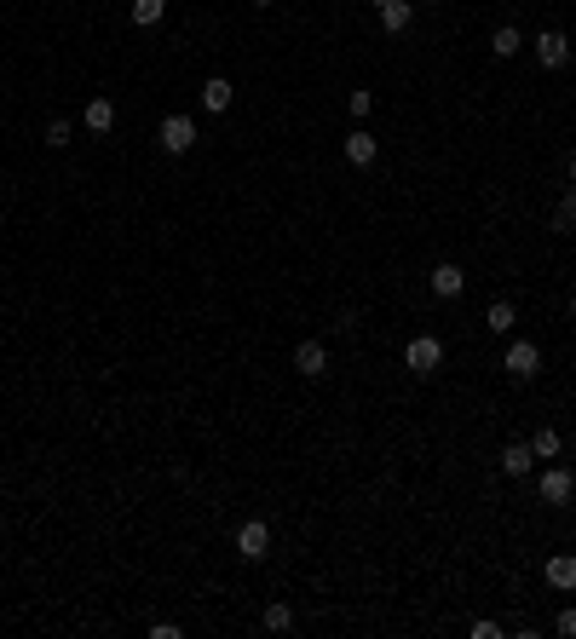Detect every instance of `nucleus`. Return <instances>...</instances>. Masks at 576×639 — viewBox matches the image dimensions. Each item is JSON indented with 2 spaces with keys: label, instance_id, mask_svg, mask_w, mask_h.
Returning a JSON list of instances; mask_svg holds the SVG:
<instances>
[{
  "label": "nucleus",
  "instance_id": "f3484780",
  "mask_svg": "<svg viewBox=\"0 0 576 639\" xmlns=\"http://www.w3.org/2000/svg\"><path fill=\"white\" fill-rule=\"evenodd\" d=\"M162 18H167V0H133V23L138 29H156Z\"/></svg>",
  "mask_w": 576,
  "mask_h": 639
},
{
  "label": "nucleus",
  "instance_id": "6ab92c4d",
  "mask_svg": "<svg viewBox=\"0 0 576 639\" xmlns=\"http://www.w3.org/2000/svg\"><path fill=\"white\" fill-rule=\"evenodd\" d=\"M266 628H271V634H288V628H294V605H288V599H271V605H266Z\"/></svg>",
  "mask_w": 576,
  "mask_h": 639
},
{
  "label": "nucleus",
  "instance_id": "1a4fd4ad",
  "mask_svg": "<svg viewBox=\"0 0 576 639\" xmlns=\"http://www.w3.org/2000/svg\"><path fill=\"white\" fill-rule=\"evenodd\" d=\"M427 283H432V294H439V300H456V294L467 288V271H461V265H432V277H427Z\"/></svg>",
  "mask_w": 576,
  "mask_h": 639
},
{
  "label": "nucleus",
  "instance_id": "bb28decb",
  "mask_svg": "<svg viewBox=\"0 0 576 639\" xmlns=\"http://www.w3.org/2000/svg\"><path fill=\"white\" fill-rule=\"evenodd\" d=\"M248 6H277V0H248Z\"/></svg>",
  "mask_w": 576,
  "mask_h": 639
},
{
  "label": "nucleus",
  "instance_id": "39448f33",
  "mask_svg": "<svg viewBox=\"0 0 576 639\" xmlns=\"http://www.w3.org/2000/svg\"><path fill=\"white\" fill-rule=\"evenodd\" d=\"M531 46H536V64H542V70H565V64H571V41L559 35V29H542Z\"/></svg>",
  "mask_w": 576,
  "mask_h": 639
},
{
  "label": "nucleus",
  "instance_id": "dca6fc26",
  "mask_svg": "<svg viewBox=\"0 0 576 639\" xmlns=\"http://www.w3.org/2000/svg\"><path fill=\"white\" fill-rule=\"evenodd\" d=\"M519 46H524V35H519L513 23H502V29L490 35V52H496V58H519Z\"/></svg>",
  "mask_w": 576,
  "mask_h": 639
},
{
  "label": "nucleus",
  "instance_id": "423d86ee",
  "mask_svg": "<svg viewBox=\"0 0 576 639\" xmlns=\"http://www.w3.org/2000/svg\"><path fill=\"white\" fill-rule=\"evenodd\" d=\"M156 138H162V150H167V155H184V150L196 145V121H191V116H167Z\"/></svg>",
  "mask_w": 576,
  "mask_h": 639
},
{
  "label": "nucleus",
  "instance_id": "9b49d317",
  "mask_svg": "<svg viewBox=\"0 0 576 639\" xmlns=\"http://www.w3.org/2000/svg\"><path fill=\"white\" fill-rule=\"evenodd\" d=\"M531 466H536V449L524 444V438H513V444L502 449V473H507V478H524Z\"/></svg>",
  "mask_w": 576,
  "mask_h": 639
},
{
  "label": "nucleus",
  "instance_id": "20e7f679",
  "mask_svg": "<svg viewBox=\"0 0 576 639\" xmlns=\"http://www.w3.org/2000/svg\"><path fill=\"white\" fill-rule=\"evenodd\" d=\"M536 490H542V502H548V507H565L576 495V473H571V466H548V473L536 478Z\"/></svg>",
  "mask_w": 576,
  "mask_h": 639
},
{
  "label": "nucleus",
  "instance_id": "b1692460",
  "mask_svg": "<svg viewBox=\"0 0 576 639\" xmlns=\"http://www.w3.org/2000/svg\"><path fill=\"white\" fill-rule=\"evenodd\" d=\"M473 639H502V622H490V616H478V622H473Z\"/></svg>",
  "mask_w": 576,
  "mask_h": 639
},
{
  "label": "nucleus",
  "instance_id": "aec40b11",
  "mask_svg": "<svg viewBox=\"0 0 576 639\" xmlns=\"http://www.w3.org/2000/svg\"><path fill=\"white\" fill-rule=\"evenodd\" d=\"M553 225H559V230H571V237H576V184H571L565 196H559V208H553Z\"/></svg>",
  "mask_w": 576,
  "mask_h": 639
},
{
  "label": "nucleus",
  "instance_id": "a211bd4d",
  "mask_svg": "<svg viewBox=\"0 0 576 639\" xmlns=\"http://www.w3.org/2000/svg\"><path fill=\"white\" fill-rule=\"evenodd\" d=\"M531 449H536V461H559V449H565V438H559L553 427H542L536 438H531Z\"/></svg>",
  "mask_w": 576,
  "mask_h": 639
},
{
  "label": "nucleus",
  "instance_id": "4be33fe9",
  "mask_svg": "<svg viewBox=\"0 0 576 639\" xmlns=\"http://www.w3.org/2000/svg\"><path fill=\"white\" fill-rule=\"evenodd\" d=\"M553 634H565V639H576V605H565V611L553 616Z\"/></svg>",
  "mask_w": 576,
  "mask_h": 639
},
{
  "label": "nucleus",
  "instance_id": "f8f14e48",
  "mask_svg": "<svg viewBox=\"0 0 576 639\" xmlns=\"http://www.w3.org/2000/svg\"><path fill=\"white\" fill-rule=\"evenodd\" d=\"M231 99H237V87L225 81V75H213V81H202V110H231Z\"/></svg>",
  "mask_w": 576,
  "mask_h": 639
},
{
  "label": "nucleus",
  "instance_id": "cd10ccee",
  "mask_svg": "<svg viewBox=\"0 0 576 639\" xmlns=\"http://www.w3.org/2000/svg\"><path fill=\"white\" fill-rule=\"evenodd\" d=\"M571 317H576V294H571Z\"/></svg>",
  "mask_w": 576,
  "mask_h": 639
},
{
  "label": "nucleus",
  "instance_id": "6e6552de",
  "mask_svg": "<svg viewBox=\"0 0 576 639\" xmlns=\"http://www.w3.org/2000/svg\"><path fill=\"white\" fill-rule=\"evenodd\" d=\"M542 576H548V587H559V594H576V553H553L542 565Z\"/></svg>",
  "mask_w": 576,
  "mask_h": 639
},
{
  "label": "nucleus",
  "instance_id": "ddd939ff",
  "mask_svg": "<svg viewBox=\"0 0 576 639\" xmlns=\"http://www.w3.org/2000/svg\"><path fill=\"white\" fill-rule=\"evenodd\" d=\"M410 18H415L410 0H381V29H386V35H403V29H410Z\"/></svg>",
  "mask_w": 576,
  "mask_h": 639
},
{
  "label": "nucleus",
  "instance_id": "c85d7f7f",
  "mask_svg": "<svg viewBox=\"0 0 576 639\" xmlns=\"http://www.w3.org/2000/svg\"><path fill=\"white\" fill-rule=\"evenodd\" d=\"M375 6H381V0H375Z\"/></svg>",
  "mask_w": 576,
  "mask_h": 639
},
{
  "label": "nucleus",
  "instance_id": "4468645a",
  "mask_svg": "<svg viewBox=\"0 0 576 639\" xmlns=\"http://www.w3.org/2000/svg\"><path fill=\"white\" fill-rule=\"evenodd\" d=\"M485 329H490V334H513V329H519V311H513V300H496V305L485 311Z\"/></svg>",
  "mask_w": 576,
  "mask_h": 639
},
{
  "label": "nucleus",
  "instance_id": "5701e85b",
  "mask_svg": "<svg viewBox=\"0 0 576 639\" xmlns=\"http://www.w3.org/2000/svg\"><path fill=\"white\" fill-rule=\"evenodd\" d=\"M346 104H352V116H369V110H375V92H364V87H357Z\"/></svg>",
  "mask_w": 576,
  "mask_h": 639
},
{
  "label": "nucleus",
  "instance_id": "f03ea898",
  "mask_svg": "<svg viewBox=\"0 0 576 639\" xmlns=\"http://www.w3.org/2000/svg\"><path fill=\"white\" fill-rule=\"evenodd\" d=\"M237 553L248 559V565H260V559L271 553V524L266 519H242L237 524Z\"/></svg>",
  "mask_w": 576,
  "mask_h": 639
},
{
  "label": "nucleus",
  "instance_id": "393cba45",
  "mask_svg": "<svg viewBox=\"0 0 576 639\" xmlns=\"http://www.w3.org/2000/svg\"><path fill=\"white\" fill-rule=\"evenodd\" d=\"M150 639H179V622H150Z\"/></svg>",
  "mask_w": 576,
  "mask_h": 639
},
{
  "label": "nucleus",
  "instance_id": "9d476101",
  "mask_svg": "<svg viewBox=\"0 0 576 639\" xmlns=\"http://www.w3.org/2000/svg\"><path fill=\"white\" fill-rule=\"evenodd\" d=\"M375 155H381V138H375V133H364V127L346 133V162H352V167H369Z\"/></svg>",
  "mask_w": 576,
  "mask_h": 639
},
{
  "label": "nucleus",
  "instance_id": "f257e3e1",
  "mask_svg": "<svg viewBox=\"0 0 576 639\" xmlns=\"http://www.w3.org/2000/svg\"><path fill=\"white\" fill-rule=\"evenodd\" d=\"M403 363H410V375H439V363H444V340H439V334H415L410 346H403Z\"/></svg>",
  "mask_w": 576,
  "mask_h": 639
},
{
  "label": "nucleus",
  "instance_id": "0eeeda50",
  "mask_svg": "<svg viewBox=\"0 0 576 639\" xmlns=\"http://www.w3.org/2000/svg\"><path fill=\"white\" fill-rule=\"evenodd\" d=\"M294 369H300L306 381L329 375V352H323V340H300V346H294Z\"/></svg>",
  "mask_w": 576,
  "mask_h": 639
},
{
  "label": "nucleus",
  "instance_id": "2eb2a0df",
  "mask_svg": "<svg viewBox=\"0 0 576 639\" xmlns=\"http://www.w3.org/2000/svg\"><path fill=\"white\" fill-rule=\"evenodd\" d=\"M81 121H87V127H92V133H110V127H116V104H110V99H92V104H87V116H81Z\"/></svg>",
  "mask_w": 576,
  "mask_h": 639
},
{
  "label": "nucleus",
  "instance_id": "7ed1b4c3",
  "mask_svg": "<svg viewBox=\"0 0 576 639\" xmlns=\"http://www.w3.org/2000/svg\"><path fill=\"white\" fill-rule=\"evenodd\" d=\"M502 369L513 381H536V369H542V352H536V340H507V357H502Z\"/></svg>",
  "mask_w": 576,
  "mask_h": 639
},
{
  "label": "nucleus",
  "instance_id": "a878e982",
  "mask_svg": "<svg viewBox=\"0 0 576 639\" xmlns=\"http://www.w3.org/2000/svg\"><path fill=\"white\" fill-rule=\"evenodd\" d=\"M565 174H571V184H576V150H571V155H565Z\"/></svg>",
  "mask_w": 576,
  "mask_h": 639
},
{
  "label": "nucleus",
  "instance_id": "412c9836",
  "mask_svg": "<svg viewBox=\"0 0 576 639\" xmlns=\"http://www.w3.org/2000/svg\"><path fill=\"white\" fill-rule=\"evenodd\" d=\"M70 133H75V127H70L64 116H58V121H46V145H52V150H64V145H70Z\"/></svg>",
  "mask_w": 576,
  "mask_h": 639
}]
</instances>
